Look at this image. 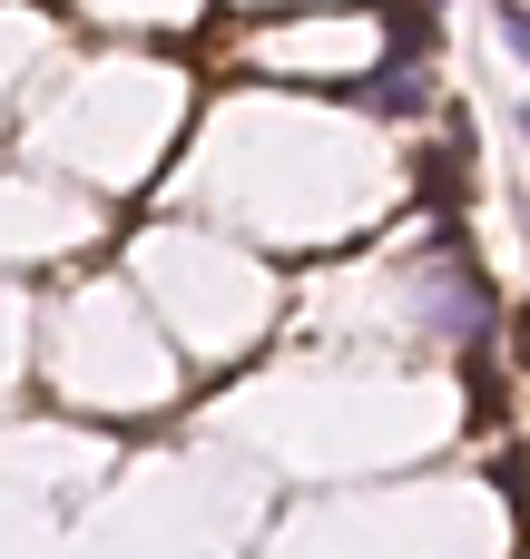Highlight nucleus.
<instances>
[{
  "label": "nucleus",
  "mask_w": 530,
  "mask_h": 559,
  "mask_svg": "<svg viewBox=\"0 0 530 559\" xmlns=\"http://www.w3.org/2000/svg\"><path fill=\"white\" fill-rule=\"evenodd\" d=\"M521 128H530V108H521Z\"/></svg>",
  "instance_id": "obj_4"
},
{
  "label": "nucleus",
  "mask_w": 530,
  "mask_h": 559,
  "mask_svg": "<svg viewBox=\"0 0 530 559\" xmlns=\"http://www.w3.org/2000/svg\"><path fill=\"white\" fill-rule=\"evenodd\" d=\"M502 29H511V49L530 59V0H511V10H502Z\"/></svg>",
  "instance_id": "obj_3"
},
{
  "label": "nucleus",
  "mask_w": 530,
  "mask_h": 559,
  "mask_svg": "<svg viewBox=\"0 0 530 559\" xmlns=\"http://www.w3.org/2000/svg\"><path fill=\"white\" fill-rule=\"evenodd\" d=\"M423 98H433V79H423V59H384V69L364 79V108H374V118H413Z\"/></svg>",
  "instance_id": "obj_1"
},
{
  "label": "nucleus",
  "mask_w": 530,
  "mask_h": 559,
  "mask_svg": "<svg viewBox=\"0 0 530 559\" xmlns=\"http://www.w3.org/2000/svg\"><path fill=\"white\" fill-rule=\"evenodd\" d=\"M433 20H443V0H384V29H393V59H423V49H433Z\"/></svg>",
  "instance_id": "obj_2"
}]
</instances>
